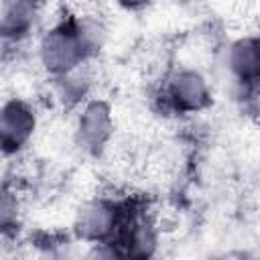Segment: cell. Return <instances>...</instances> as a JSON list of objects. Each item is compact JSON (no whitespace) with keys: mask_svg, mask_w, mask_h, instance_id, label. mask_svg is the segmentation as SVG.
Segmentation results:
<instances>
[{"mask_svg":"<svg viewBox=\"0 0 260 260\" xmlns=\"http://www.w3.org/2000/svg\"><path fill=\"white\" fill-rule=\"evenodd\" d=\"M104 28L89 18L65 14L43 30L37 57L41 69L51 77H63L79 71L100 49Z\"/></svg>","mask_w":260,"mask_h":260,"instance_id":"obj_1","label":"cell"},{"mask_svg":"<svg viewBox=\"0 0 260 260\" xmlns=\"http://www.w3.org/2000/svg\"><path fill=\"white\" fill-rule=\"evenodd\" d=\"M225 71L234 87L248 85L260 79V32H250L234 39L223 57Z\"/></svg>","mask_w":260,"mask_h":260,"instance_id":"obj_6","label":"cell"},{"mask_svg":"<svg viewBox=\"0 0 260 260\" xmlns=\"http://www.w3.org/2000/svg\"><path fill=\"white\" fill-rule=\"evenodd\" d=\"M132 213V205L124 201H116L110 197H93L79 205L73 221L75 236L91 246L110 248L120 238L128 217Z\"/></svg>","mask_w":260,"mask_h":260,"instance_id":"obj_2","label":"cell"},{"mask_svg":"<svg viewBox=\"0 0 260 260\" xmlns=\"http://www.w3.org/2000/svg\"><path fill=\"white\" fill-rule=\"evenodd\" d=\"M118 8H122V10H126V12H140V10H144L152 0H112Z\"/></svg>","mask_w":260,"mask_h":260,"instance_id":"obj_8","label":"cell"},{"mask_svg":"<svg viewBox=\"0 0 260 260\" xmlns=\"http://www.w3.org/2000/svg\"><path fill=\"white\" fill-rule=\"evenodd\" d=\"M39 128V116L35 106L20 98H6L0 108V146L4 156L20 154L35 138Z\"/></svg>","mask_w":260,"mask_h":260,"instance_id":"obj_5","label":"cell"},{"mask_svg":"<svg viewBox=\"0 0 260 260\" xmlns=\"http://www.w3.org/2000/svg\"><path fill=\"white\" fill-rule=\"evenodd\" d=\"M162 108L177 116L205 112L213 104V91L207 77L195 67H177L167 75L160 89Z\"/></svg>","mask_w":260,"mask_h":260,"instance_id":"obj_3","label":"cell"},{"mask_svg":"<svg viewBox=\"0 0 260 260\" xmlns=\"http://www.w3.org/2000/svg\"><path fill=\"white\" fill-rule=\"evenodd\" d=\"M114 136V114L106 100H89L81 106L73 124V144L85 156L98 158Z\"/></svg>","mask_w":260,"mask_h":260,"instance_id":"obj_4","label":"cell"},{"mask_svg":"<svg viewBox=\"0 0 260 260\" xmlns=\"http://www.w3.org/2000/svg\"><path fill=\"white\" fill-rule=\"evenodd\" d=\"M43 0H2L0 32L4 45H18L30 37L41 16Z\"/></svg>","mask_w":260,"mask_h":260,"instance_id":"obj_7","label":"cell"}]
</instances>
